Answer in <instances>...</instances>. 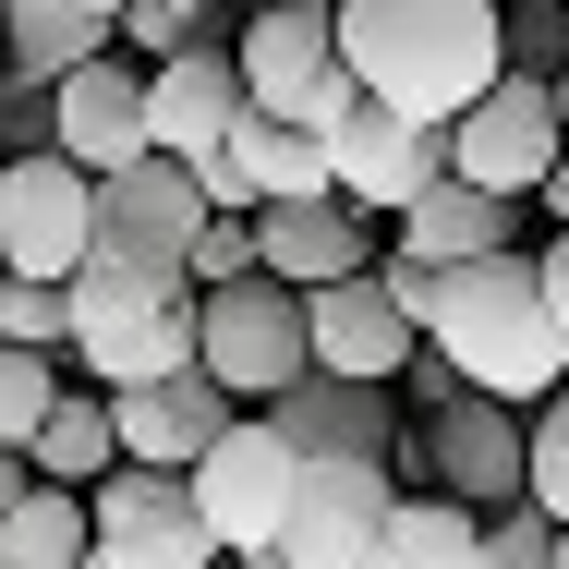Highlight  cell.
Segmentation results:
<instances>
[{"label": "cell", "instance_id": "obj_1", "mask_svg": "<svg viewBox=\"0 0 569 569\" xmlns=\"http://www.w3.org/2000/svg\"><path fill=\"white\" fill-rule=\"evenodd\" d=\"M328 49L351 98L449 133L497 86V0H328Z\"/></svg>", "mask_w": 569, "mask_h": 569}, {"label": "cell", "instance_id": "obj_2", "mask_svg": "<svg viewBox=\"0 0 569 569\" xmlns=\"http://www.w3.org/2000/svg\"><path fill=\"white\" fill-rule=\"evenodd\" d=\"M425 351L449 363L472 400H509V412H533L569 376L558 328H546V291H533V254H472V267H449L437 279V316H425Z\"/></svg>", "mask_w": 569, "mask_h": 569}, {"label": "cell", "instance_id": "obj_3", "mask_svg": "<svg viewBox=\"0 0 569 569\" xmlns=\"http://www.w3.org/2000/svg\"><path fill=\"white\" fill-rule=\"evenodd\" d=\"M230 73H242V110L291 121V133H328V121L351 110V73H340V49H328V0H267V12H242Z\"/></svg>", "mask_w": 569, "mask_h": 569}, {"label": "cell", "instance_id": "obj_4", "mask_svg": "<svg viewBox=\"0 0 569 569\" xmlns=\"http://www.w3.org/2000/svg\"><path fill=\"white\" fill-rule=\"evenodd\" d=\"M194 376L230 388L242 412H254V400H279L291 376H316V363H303V291H279V279L194 291Z\"/></svg>", "mask_w": 569, "mask_h": 569}, {"label": "cell", "instance_id": "obj_5", "mask_svg": "<svg viewBox=\"0 0 569 569\" xmlns=\"http://www.w3.org/2000/svg\"><path fill=\"white\" fill-rule=\"evenodd\" d=\"M291 472H303V460L267 437V412H230L219 437L194 449L182 497H194V521H207V546H219V558H254V546L279 533V509H291Z\"/></svg>", "mask_w": 569, "mask_h": 569}, {"label": "cell", "instance_id": "obj_6", "mask_svg": "<svg viewBox=\"0 0 569 569\" xmlns=\"http://www.w3.org/2000/svg\"><path fill=\"white\" fill-rule=\"evenodd\" d=\"M558 98L533 86V73H497L472 110L449 121V182H472V194H497V207H533V182L558 170Z\"/></svg>", "mask_w": 569, "mask_h": 569}, {"label": "cell", "instance_id": "obj_7", "mask_svg": "<svg viewBox=\"0 0 569 569\" xmlns=\"http://www.w3.org/2000/svg\"><path fill=\"white\" fill-rule=\"evenodd\" d=\"M316 146H328V194H340L351 219H400L425 182H449V133H437V121L376 110V98H351Z\"/></svg>", "mask_w": 569, "mask_h": 569}, {"label": "cell", "instance_id": "obj_8", "mask_svg": "<svg viewBox=\"0 0 569 569\" xmlns=\"http://www.w3.org/2000/svg\"><path fill=\"white\" fill-rule=\"evenodd\" d=\"M86 558H98V569H207L219 546H207L182 472H133V460H110V472L86 485Z\"/></svg>", "mask_w": 569, "mask_h": 569}, {"label": "cell", "instance_id": "obj_9", "mask_svg": "<svg viewBox=\"0 0 569 569\" xmlns=\"http://www.w3.org/2000/svg\"><path fill=\"white\" fill-rule=\"evenodd\" d=\"M412 472H425V497H449V509H472V521L521 509V412L460 388L449 412L412 425Z\"/></svg>", "mask_w": 569, "mask_h": 569}, {"label": "cell", "instance_id": "obj_10", "mask_svg": "<svg viewBox=\"0 0 569 569\" xmlns=\"http://www.w3.org/2000/svg\"><path fill=\"white\" fill-rule=\"evenodd\" d=\"M98 242V182L73 158H0V279H73V254Z\"/></svg>", "mask_w": 569, "mask_h": 569}, {"label": "cell", "instance_id": "obj_11", "mask_svg": "<svg viewBox=\"0 0 569 569\" xmlns=\"http://www.w3.org/2000/svg\"><path fill=\"white\" fill-rule=\"evenodd\" d=\"M254 412H267V437L291 460H388L400 449V400L363 388V376H291V388L254 400Z\"/></svg>", "mask_w": 569, "mask_h": 569}, {"label": "cell", "instance_id": "obj_12", "mask_svg": "<svg viewBox=\"0 0 569 569\" xmlns=\"http://www.w3.org/2000/svg\"><path fill=\"white\" fill-rule=\"evenodd\" d=\"M49 158H73L86 182L121 170V158H146V73H133L121 49H98L86 73L49 86Z\"/></svg>", "mask_w": 569, "mask_h": 569}, {"label": "cell", "instance_id": "obj_13", "mask_svg": "<svg viewBox=\"0 0 569 569\" xmlns=\"http://www.w3.org/2000/svg\"><path fill=\"white\" fill-rule=\"evenodd\" d=\"M194 230H207V182L182 158H121V170H98V242L146 254V267H182Z\"/></svg>", "mask_w": 569, "mask_h": 569}, {"label": "cell", "instance_id": "obj_14", "mask_svg": "<svg viewBox=\"0 0 569 569\" xmlns=\"http://www.w3.org/2000/svg\"><path fill=\"white\" fill-rule=\"evenodd\" d=\"M230 121H242V73H230V49L146 61V158H182V170H207Z\"/></svg>", "mask_w": 569, "mask_h": 569}, {"label": "cell", "instance_id": "obj_15", "mask_svg": "<svg viewBox=\"0 0 569 569\" xmlns=\"http://www.w3.org/2000/svg\"><path fill=\"white\" fill-rule=\"evenodd\" d=\"M376 267V242L351 219L340 194H291V207H254V279H279V291H328V279H363Z\"/></svg>", "mask_w": 569, "mask_h": 569}, {"label": "cell", "instance_id": "obj_16", "mask_svg": "<svg viewBox=\"0 0 569 569\" xmlns=\"http://www.w3.org/2000/svg\"><path fill=\"white\" fill-rule=\"evenodd\" d=\"M230 412H242V400L207 388V376L182 363V376H158V388H121V400H110V437H121L133 472H194V449L219 437Z\"/></svg>", "mask_w": 569, "mask_h": 569}, {"label": "cell", "instance_id": "obj_17", "mask_svg": "<svg viewBox=\"0 0 569 569\" xmlns=\"http://www.w3.org/2000/svg\"><path fill=\"white\" fill-rule=\"evenodd\" d=\"M303 363H316V376H363V388H388V376L412 363V328L388 316L376 279H328V291H303Z\"/></svg>", "mask_w": 569, "mask_h": 569}, {"label": "cell", "instance_id": "obj_18", "mask_svg": "<svg viewBox=\"0 0 569 569\" xmlns=\"http://www.w3.org/2000/svg\"><path fill=\"white\" fill-rule=\"evenodd\" d=\"M400 254H425V267L521 254V207H497V194H472V182H425V194L400 207Z\"/></svg>", "mask_w": 569, "mask_h": 569}, {"label": "cell", "instance_id": "obj_19", "mask_svg": "<svg viewBox=\"0 0 569 569\" xmlns=\"http://www.w3.org/2000/svg\"><path fill=\"white\" fill-rule=\"evenodd\" d=\"M110 460H121V437H110V400L61 376V400H49V425L24 437V472H37V485H73V497H86V485H98Z\"/></svg>", "mask_w": 569, "mask_h": 569}, {"label": "cell", "instance_id": "obj_20", "mask_svg": "<svg viewBox=\"0 0 569 569\" xmlns=\"http://www.w3.org/2000/svg\"><path fill=\"white\" fill-rule=\"evenodd\" d=\"M98 49H110L98 12H73V0H0V61H12V73L61 86V73H86Z\"/></svg>", "mask_w": 569, "mask_h": 569}, {"label": "cell", "instance_id": "obj_21", "mask_svg": "<svg viewBox=\"0 0 569 569\" xmlns=\"http://www.w3.org/2000/svg\"><path fill=\"white\" fill-rule=\"evenodd\" d=\"M146 303H182V267H146L121 242H86L73 279H61V316L73 328H110V316H146Z\"/></svg>", "mask_w": 569, "mask_h": 569}, {"label": "cell", "instance_id": "obj_22", "mask_svg": "<svg viewBox=\"0 0 569 569\" xmlns=\"http://www.w3.org/2000/svg\"><path fill=\"white\" fill-rule=\"evenodd\" d=\"M363 569H485V521L449 509V497H400L388 533L363 546Z\"/></svg>", "mask_w": 569, "mask_h": 569}, {"label": "cell", "instance_id": "obj_23", "mask_svg": "<svg viewBox=\"0 0 569 569\" xmlns=\"http://www.w3.org/2000/svg\"><path fill=\"white\" fill-rule=\"evenodd\" d=\"M0 558L12 569H86V497L73 485H24L0 509Z\"/></svg>", "mask_w": 569, "mask_h": 569}, {"label": "cell", "instance_id": "obj_24", "mask_svg": "<svg viewBox=\"0 0 569 569\" xmlns=\"http://www.w3.org/2000/svg\"><path fill=\"white\" fill-rule=\"evenodd\" d=\"M521 509H546L569 533V388H546V400L521 412Z\"/></svg>", "mask_w": 569, "mask_h": 569}, {"label": "cell", "instance_id": "obj_25", "mask_svg": "<svg viewBox=\"0 0 569 569\" xmlns=\"http://www.w3.org/2000/svg\"><path fill=\"white\" fill-rule=\"evenodd\" d=\"M49 400H61V351H12L0 340V449H24V437L49 425Z\"/></svg>", "mask_w": 569, "mask_h": 569}, {"label": "cell", "instance_id": "obj_26", "mask_svg": "<svg viewBox=\"0 0 569 569\" xmlns=\"http://www.w3.org/2000/svg\"><path fill=\"white\" fill-rule=\"evenodd\" d=\"M0 340H12V351H61V340H73L61 279H0Z\"/></svg>", "mask_w": 569, "mask_h": 569}, {"label": "cell", "instance_id": "obj_27", "mask_svg": "<svg viewBox=\"0 0 569 569\" xmlns=\"http://www.w3.org/2000/svg\"><path fill=\"white\" fill-rule=\"evenodd\" d=\"M230 279H254V219H207L182 242V291H230Z\"/></svg>", "mask_w": 569, "mask_h": 569}, {"label": "cell", "instance_id": "obj_28", "mask_svg": "<svg viewBox=\"0 0 569 569\" xmlns=\"http://www.w3.org/2000/svg\"><path fill=\"white\" fill-rule=\"evenodd\" d=\"M363 279H376V291H388V316H400V328L425 340V316H437V279H449V267H425V254H400V242H388V254H376Z\"/></svg>", "mask_w": 569, "mask_h": 569}, {"label": "cell", "instance_id": "obj_29", "mask_svg": "<svg viewBox=\"0 0 569 569\" xmlns=\"http://www.w3.org/2000/svg\"><path fill=\"white\" fill-rule=\"evenodd\" d=\"M485 569H558V521L546 509H497L485 521Z\"/></svg>", "mask_w": 569, "mask_h": 569}, {"label": "cell", "instance_id": "obj_30", "mask_svg": "<svg viewBox=\"0 0 569 569\" xmlns=\"http://www.w3.org/2000/svg\"><path fill=\"white\" fill-rule=\"evenodd\" d=\"M388 400H412V412H449V400H460V376H449V363H437L425 340H412V363L388 376Z\"/></svg>", "mask_w": 569, "mask_h": 569}, {"label": "cell", "instance_id": "obj_31", "mask_svg": "<svg viewBox=\"0 0 569 569\" xmlns=\"http://www.w3.org/2000/svg\"><path fill=\"white\" fill-rule=\"evenodd\" d=\"M533 291H546V328H558V351H569V230L533 254Z\"/></svg>", "mask_w": 569, "mask_h": 569}, {"label": "cell", "instance_id": "obj_32", "mask_svg": "<svg viewBox=\"0 0 569 569\" xmlns=\"http://www.w3.org/2000/svg\"><path fill=\"white\" fill-rule=\"evenodd\" d=\"M533 207H546V219L569 230V158H558V170H546V182H533Z\"/></svg>", "mask_w": 569, "mask_h": 569}, {"label": "cell", "instance_id": "obj_33", "mask_svg": "<svg viewBox=\"0 0 569 569\" xmlns=\"http://www.w3.org/2000/svg\"><path fill=\"white\" fill-rule=\"evenodd\" d=\"M24 485H37V472H24V449H0V509H12Z\"/></svg>", "mask_w": 569, "mask_h": 569}, {"label": "cell", "instance_id": "obj_34", "mask_svg": "<svg viewBox=\"0 0 569 569\" xmlns=\"http://www.w3.org/2000/svg\"><path fill=\"white\" fill-rule=\"evenodd\" d=\"M546 98H558V146H569V61H558V73H546Z\"/></svg>", "mask_w": 569, "mask_h": 569}, {"label": "cell", "instance_id": "obj_35", "mask_svg": "<svg viewBox=\"0 0 569 569\" xmlns=\"http://www.w3.org/2000/svg\"><path fill=\"white\" fill-rule=\"evenodd\" d=\"M73 12H98V24H110V12H121V0H73Z\"/></svg>", "mask_w": 569, "mask_h": 569}, {"label": "cell", "instance_id": "obj_36", "mask_svg": "<svg viewBox=\"0 0 569 569\" xmlns=\"http://www.w3.org/2000/svg\"><path fill=\"white\" fill-rule=\"evenodd\" d=\"M497 12H546V0H497Z\"/></svg>", "mask_w": 569, "mask_h": 569}, {"label": "cell", "instance_id": "obj_37", "mask_svg": "<svg viewBox=\"0 0 569 569\" xmlns=\"http://www.w3.org/2000/svg\"><path fill=\"white\" fill-rule=\"evenodd\" d=\"M558 569H569V533H558Z\"/></svg>", "mask_w": 569, "mask_h": 569}, {"label": "cell", "instance_id": "obj_38", "mask_svg": "<svg viewBox=\"0 0 569 569\" xmlns=\"http://www.w3.org/2000/svg\"><path fill=\"white\" fill-rule=\"evenodd\" d=\"M242 12H267V0H242Z\"/></svg>", "mask_w": 569, "mask_h": 569}, {"label": "cell", "instance_id": "obj_39", "mask_svg": "<svg viewBox=\"0 0 569 569\" xmlns=\"http://www.w3.org/2000/svg\"><path fill=\"white\" fill-rule=\"evenodd\" d=\"M207 569H230V558H207Z\"/></svg>", "mask_w": 569, "mask_h": 569}, {"label": "cell", "instance_id": "obj_40", "mask_svg": "<svg viewBox=\"0 0 569 569\" xmlns=\"http://www.w3.org/2000/svg\"><path fill=\"white\" fill-rule=\"evenodd\" d=\"M558 388H569V376H558Z\"/></svg>", "mask_w": 569, "mask_h": 569}, {"label": "cell", "instance_id": "obj_41", "mask_svg": "<svg viewBox=\"0 0 569 569\" xmlns=\"http://www.w3.org/2000/svg\"><path fill=\"white\" fill-rule=\"evenodd\" d=\"M0 569H12V558H0Z\"/></svg>", "mask_w": 569, "mask_h": 569}, {"label": "cell", "instance_id": "obj_42", "mask_svg": "<svg viewBox=\"0 0 569 569\" xmlns=\"http://www.w3.org/2000/svg\"><path fill=\"white\" fill-rule=\"evenodd\" d=\"M86 569H98V558H86Z\"/></svg>", "mask_w": 569, "mask_h": 569}]
</instances>
